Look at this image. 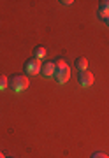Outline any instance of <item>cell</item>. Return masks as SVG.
<instances>
[{"label":"cell","instance_id":"7c38bea8","mask_svg":"<svg viewBox=\"0 0 109 158\" xmlns=\"http://www.w3.org/2000/svg\"><path fill=\"white\" fill-rule=\"evenodd\" d=\"M62 4H63V6H70V4H74V2H72V0H63Z\"/></svg>","mask_w":109,"mask_h":158},{"label":"cell","instance_id":"8992f818","mask_svg":"<svg viewBox=\"0 0 109 158\" xmlns=\"http://www.w3.org/2000/svg\"><path fill=\"white\" fill-rule=\"evenodd\" d=\"M44 56H46V48H44V46H35L34 58H37V60H42Z\"/></svg>","mask_w":109,"mask_h":158},{"label":"cell","instance_id":"7a4b0ae2","mask_svg":"<svg viewBox=\"0 0 109 158\" xmlns=\"http://www.w3.org/2000/svg\"><path fill=\"white\" fill-rule=\"evenodd\" d=\"M11 83V88L12 91H16V93H19V91H25L27 88H28L30 81L27 76H21V74H18V76H12V79L9 81Z\"/></svg>","mask_w":109,"mask_h":158},{"label":"cell","instance_id":"5bb4252c","mask_svg":"<svg viewBox=\"0 0 109 158\" xmlns=\"http://www.w3.org/2000/svg\"><path fill=\"white\" fill-rule=\"evenodd\" d=\"M106 23H107V25H109V18H107V19H106Z\"/></svg>","mask_w":109,"mask_h":158},{"label":"cell","instance_id":"9a60e30c","mask_svg":"<svg viewBox=\"0 0 109 158\" xmlns=\"http://www.w3.org/2000/svg\"><path fill=\"white\" fill-rule=\"evenodd\" d=\"M6 158H12V156H6Z\"/></svg>","mask_w":109,"mask_h":158},{"label":"cell","instance_id":"3957f363","mask_svg":"<svg viewBox=\"0 0 109 158\" xmlns=\"http://www.w3.org/2000/svg\"><path fill=\"white\" fill-rule=\"evenodd\" d=\"M25 72L30 74V76H37L40 72V62L37 58H30L25 62Z\"/></svg>","mask_w":109,"mask_h":158},{"label":"cell","instance_id":"6da1fadb","mask_svg":"<svg viewBox=\"0 0 109 158\" xmlns=\"http://www.w3.org/2000/svg\"><path fill=\"white\" fill-rule=\"evenodd\" d=\"M53 77L57 79L58 85H63V83H67L70 77V69L67 65V62L63 60V58H57L55 60V76Z\"/></svg>","mask_w":109,"mask_h":158},{"label":"cell","instance_id":"30bf717a","mask_svg":"<svg viewBox=\"0 0 109 158\" xmlns=\"http://www.w3.org/2000/svg\"><path fill=\"white\" fill-rule=\"evenodd\" d=\"M92 158H109V156L106 155V153H93Z\"/></svg>","mask_w":109,"mask_h":158},{"label":"cell","instance_id":"ba28073f","mask_svg":"<svg viewBox=\"0 0 109 158\" xmlns=\"http://www.w3.org/2000/svg\"><path fill=\"white\" fill-rule=\"evenodd\" d=\"M99 18L102 19V21H106L109 18V9H106V7H99Z\"/></svg>","mask_w":109,"mask_h":158},{"label":"cell","instance_id":"5b68a950","mask_svg":"<svg viewBox=\"0 0 109 158\" xmlns=\"http://www.w3.org/2000/svg\"><path fill=\"white\" fill-rule=\"evenodd\" d=\"M40 74L44 77H53L55 76V63L53 62H44L40 65Z\"/></svg>","mask_w":109,"mask_h":158},{"label":"cell","instance_id":"9c48e42d","mask_svg":"<svg viewBox=\"0 0 109 158\" xmlns=\"http://www.w3.org/2000/svg\"><path fill=\"white\" fill-rule=\"evenodd\" d=\"M7 86H9V79L4 74H0V90H6Z\"/></svg>","mask_w":109,"mask_h":158},{"label":"cell","instance_id":"4fadbf2b","mask_svg":"<svg viewBox=\"0 0 109 158\" xmlns=\"http://www.w3.org/2000/svg\"><path fill=\"white\" fill-rule=\"evenodd\" d=\"M0 158H6V156H4V153H2V151H0Z\"/></svg>","mask_w":109,"mask_h":158},{"label":"cell","instance_id":"277c9868","mask_svg":"<svg viewBox=\"0 0 109 158\" xmlns=\"http://www.w3.org/2000/svg\"><path fill=\"white\" fill-rule=\"evenodd\" d=\"M93 81H95V77H93V74L88 72V70H85V72H79V76H78V83H79V86H83V88L92 86Z\"/></svg>","mask_w":109,"mask_h":158},{"label":"cell","instance_id":"52a82bcc","mask_svg":"<svg viewBox=\"0 0 109 158\" xmlns=\"http://www.w3.org/2000/svg\"><path fill=\"white\" fill-rule=\"evenodd\" d=\"M76 67H78V70H79V72H85L86 67H88V60H86L85 56L78 58V60H76Z\"/></svg>","mask_w":109,"mask_h":158},{"label":"cell","instance_id":"8fae6325","mask_svg":"<svg viewBox=\"0 0 109 158\" xmlns=\"http://www.w3.org/2000/svg\"><path fill=\"white\" fill-rule=\"evenodd\" d=\"M99 7H106V9H109V0H102V2H99Z\"/></svg>","mask_w":109,"mask_h":158}]
</instances>
